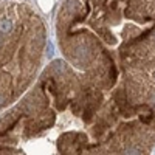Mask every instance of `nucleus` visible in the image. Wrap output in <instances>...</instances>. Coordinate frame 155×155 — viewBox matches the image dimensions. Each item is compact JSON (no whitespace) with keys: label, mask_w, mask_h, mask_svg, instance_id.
<instances>
[{"label":"nucleus","mask_w":155,"mask_h":155,"mask_svg":"<svg viewBox=\"0 0 155 155\" xmlns=\"http://www.w3.org/2000/svg\"><path fill=\"white\" fill-rule=\"evenodd\" d=\"M152 41H153V44H155V36H153V39H152Z\"/></svg>","instance_id":"nucleus-6"},{"label":"nucleus","mask_w":155,"mask_h":155,"mask_svg":"<svg viewBox=\"0 0 155 155\" xmlns=\"http://www.w3.org/2000/svg\"><path fill=\"white\" fill-rule=\"evenodd\" d=\"M96 33L104 39V41H112V36H110V33H109V28H106V27H99V28H96Z\"/></svg>","instance_id":"nucleus-4"},{"label":"nucleus","mask_w":155,"mask_h":155,"mask_svg":"<svg viewBox=\"0 0 155 155\" xmlns=\"http://www.w3.org/2000/svg\"><path fill=\"white\" fill-rule=\"evenodd\" d=\"M127 153H141V150L138 147H129L127 149Z\"/></svg>","instance_id":"nucleus-5"},{"label":"nucleus","mask_w":155,"mask_h":155,"mask_svg":"<svg viewBox=\"0 0 155 155\" xmlns=\"http://www.w3.org/2000/svg\"><path fill=\"white\" fill-rule=\"evenodd\" d=\"M115 102H116V106H118L120 109H124L126 106H129L126 90H116V93H115Z\"/></svg>","instance_id":"nucleus-2"},{"label":"nucleus","mask_w":155,"mask_h":155,"mask_svg":"<svg viewBox=\"0 0 155 155\" xmlns=\"http://www.w3.org/2000/svg\"><path fill=\"white\" fill-rule=\"evenodd\" d=\"M93 107H90V106H85L84 107V112H82V118H84V121L85 123H90L93 120Z\"/></svg>","instance_id":"nucleus-3"},{"label":"nucleus","mask_w":155,"mask_h":155,"mask_svg":"<svg viewBox=\"0 0 155 155\" xmlns=\"http://www.w3.org/2000/svg\"><path fill=\"white\" fill-rule=\"evenodd\" d=\"M135 110L138 112V118H140L141 123H149V121L153 118L152 109H150L149 106H146V104H141V106L135 107Z\"/></svg>","instance_id":"nucleus-1"}]
</instances>
